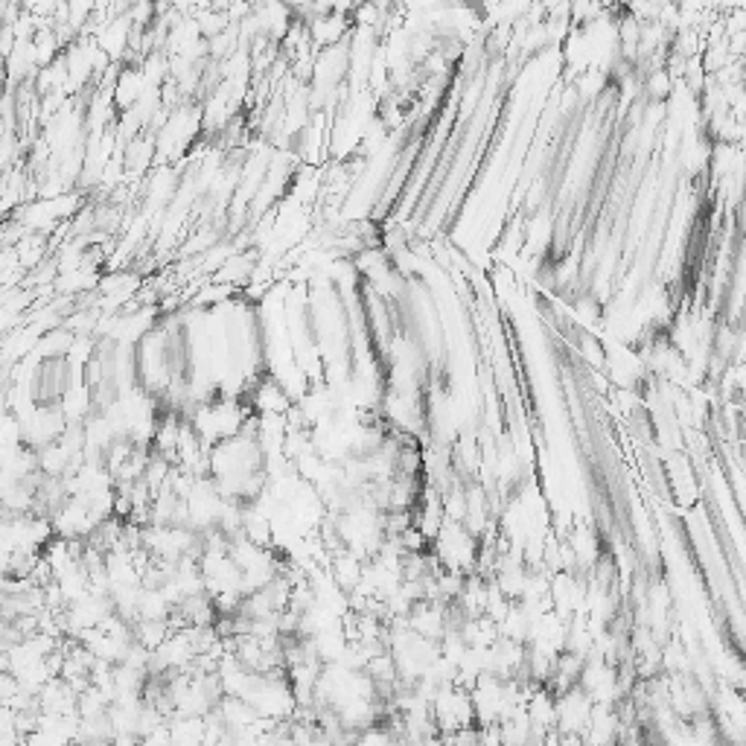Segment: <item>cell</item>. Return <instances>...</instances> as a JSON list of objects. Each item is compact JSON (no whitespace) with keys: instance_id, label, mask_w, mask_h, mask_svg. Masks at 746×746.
<instances>
[{"instance_id":"3","label":"cell","mask_w":746,"mask_h":746,"mask_svg":"<svg viewBox=\"0 0 746 746\" xmlns=\"http://www.w3.org/2000/svg\"><path fill=\"white\" fill-rule=\"evenodd\" d=\"M610 746H615V744H610Z\"/></svg>"},{"instance_id":"1","label":"cell","mask_w":746,"mask_h":746,"mask_svg":"<svg viewBox=\"0 0 746 746\" xmlns=\"http://www.w3.org/2000/svg\"><path fill=\"white\" fill-rule=\"evenodd\" d=\"M592 714V700L580 691V688H569L563 694H557V735H580L589 723Z\"/></svg>"},{"instance_id":"2","label":"cell","mask_w":746,"mask_h":746,"mask_svg":"<svg viewBox=\"0 0 746 746\" xmlns=\"http://www.w3.org/2000/svg\"><path fill=\"white\" fill-rule=\"evenodd\" d=\"M397 735H394V729L391 726H385L382 720L379 723H373L368 729H362L359 735H356V741L353 746H397Z\"/></svg>"}]
</instances>
